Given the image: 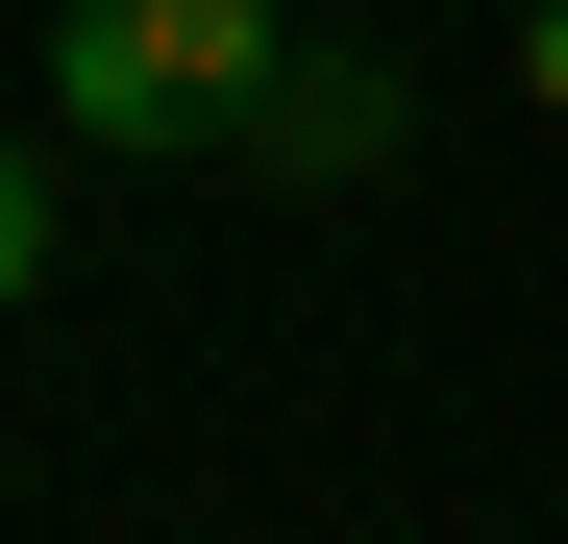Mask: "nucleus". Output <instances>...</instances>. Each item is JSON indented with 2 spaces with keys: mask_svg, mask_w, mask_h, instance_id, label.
I'll list each match as a JSON object with an SVG mask.
<instances>
[{
  "mask_svg": "<svg viewBox=\"0 0 568 544\" xmlns=\"http://www.w3.org/2000/svg\"><path fill=\"white\" fill-rule=\"evenodd\" d=\"M272 74H297L272 0H74V26H50V100L100 124V149H247Z\"/></svg>",
  "mask_w": 568,
  "mask_h": 544,
  "instance_id": "1",
  "label": "nucleus"
},
{
  "mask_svg": "<svg viewBox=\"0 0 568 544\" xmlns=\"http://www.w3.org/2000/svg\"><path fill=\"white\" fill-rule=\"evenodd\" d=\"M396 50H297V74H272V124H247V173H297V199H322V173H396Z\"/></svg>",
  "mask_w": 568,
  "mask_h": 544,
  "instance_id": "2",
  "label": "nucleus"
},
{
  "mask_svg": "<svg viewBox=\"0 0 568 544\" xmlns=\"http://www.w3.org/2000/svg\"><path fill=\"white\" fill-rule=\"evenodd\" d=\"M26 272H50V173H26V124H0V322H26Z\"/></svg>",
  "mask_w": 568,
  "mask_h": 544,
  "instance_id": "3",
  "label": "nucleus"
},
{
  "mask_svg": "<svg viewBox=\"0 0 568 544\" xmlns=\"http://www.w3.org/2000/svg\"><path fill=\"white\" fill-rule=\"evenodd\" d=\"M519 74H544V100H568V0H519Z\"/></svg>",
  "mask_w": 568,
  "mask_h": 544,
  "instance_id": "4",
  "label": "nucleus"
}]
</instances>
